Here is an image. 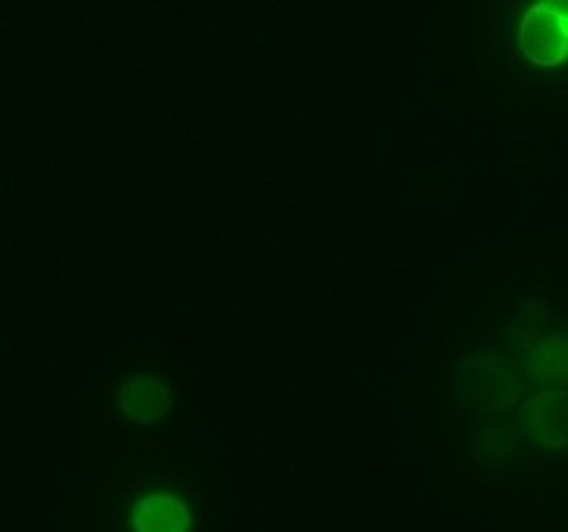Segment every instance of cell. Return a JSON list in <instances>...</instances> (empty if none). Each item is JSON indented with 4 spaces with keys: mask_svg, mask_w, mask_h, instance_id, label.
<instances>
[{
    "mask_svg": "<svg viewBox=\"0 0 568 532\" xmlns=\"http://www.w3.org/2000/svg\"><path fill=\"white\" fill-rule=\"evenodd\" d=\"M524 53L539 64H558L568 58L567 2H539L519 30Z\"/></svg>",
    "mask_w": 568,
    "mask_h": 532,
    "instance_id": "cell-1",
    "label": "cell"
},
{
    "mask_svg": "<svg viewBox=\"0 0 568 532\" xmlns=\"http://www.w3.org/2000/svg\"><path fill=\"white\" fill-rule=\"evenodd\" d=\"M526 434L545 448L568 445V394L542 392L521 411Z\"/></svg>",
    "mask_w": 568,
    "mask_h": 532,
    "instance_id": "cell-2",
    "label": "cell"
},
{
    "mask_svg": "<svg viewBox=\"0 0 568 532\" xmlns=\"http://www.w3.org/2000/svg\"><path fill=\"white\" fill-rule=\"evenodd\" d=\"M192 513L187 505L169 492H155L134 508L132 529L134 532H187Z\"/></svg>",
    "mask_w": 568,
    "mask_h": 532,
    "instance_id": "cell-3",
    "label": "cell"
},
{
    "mask_svg": "<svg viewBox=\"0 0 568 532\" xmlns=\"http://www.w3.org/2000/svg\"><path fill=\"white\" fill-rule=\"evenodd\" d=\"M171 405V394L166 385L155 378H139L126 383L122 390V406L130 420L150 424L160 420Z\"/></svg>",
    "mask_w": 568,
    "mask_h": 532,
    "instance_id": "cell-4",
    "label": "cell"
},
{
    "mask_svg": "<svg viewBox=\"0 0 568 532\" xmlns=\"http://www.w3.org/2000/svg\"><path fill=\"white\" fill-rule=\"evenodd\" d=\"M530 373L542 380L568 378V341H545L530 358Z\"/></svg>",
    "mask_w": 568,
    "mask_h": 532,
    "instance_id": "cell-5",
    "label": "cell"
}]
</instances>
